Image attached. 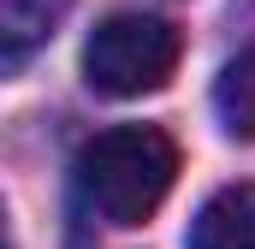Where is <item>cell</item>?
<instances>
[{
	"mask_svg": "<svg viewBox=\"0 0 255 249\" xmlns=\"http://www.w3.org/2000/svg\"><path fill=\"white\" fill-rule=\"evenodd\" d=\"M178 65V30L166 18H148V12H119L107 24H95V36L83 42V77L89 89L130 101V95H148L172 77Z\"/></svg>",
	"mask_w": 255,
	"mask_h": 249,
	"instance_id": "cell-2",
	"label": "cell"
},
{
	"mask_svg": "<svg viewBox=\"0 0 255 249\" xmlns=\"http://www.w3.org/2000/svg\"><path fill=\"white\" fill-rule=\"evenodd\" d=\"M71 0H0V65L24 71L36 48H48V36L60 30Z\"/></svg>",
	"mask_w": 255,
	"mask_h": 249,
	"instance_id": "cell-4",
	"label": "cell"
},
{
	"mask_svg": "<svg viewBox=\"0 0 255 249\" xmlns=\"http://www.w3.org/2000/svg\"><path fill=\"white\" fill-rule=\"evenodd\" d=\"M184 249H255V184L214 190L196 208Z\"/></svg>",
	"mask_w": 255,
	"mask_h": 249,
	"instance_id": "cell-3",
	"label": "cell"
},
{
	"mask_svg": "<svg viewBox=\"0 0 255 249\" xmlns=\"http://www.w3.org/2000/svg\"><path fill=\"white\" fill-rule=\"evenodd\" d=\"M214 113L226 124V136L255 142V48L232 54L220 65V83H214Z\"/></svg>",
	"mask_w": 255,
	"mask_h": 249,
	"instance_id": "cell-5",
	"label": "cell"
},
{
	"mask_svg": "<svg viewBox=\"0 0 255 249\" xmlns=\"http://www.w3.org/2000/svg\"><path fill=\"white\" fill-rule=\"evenodd\" d=\"M178 178V148L160 124H113L71 160L77 202L107 226H142Z\"/></svg>",
	"mask_w": 255,
	"mask_h": 249,
	"instance_id": "cell-1",
	"label": "cell"
}]
</instances>
